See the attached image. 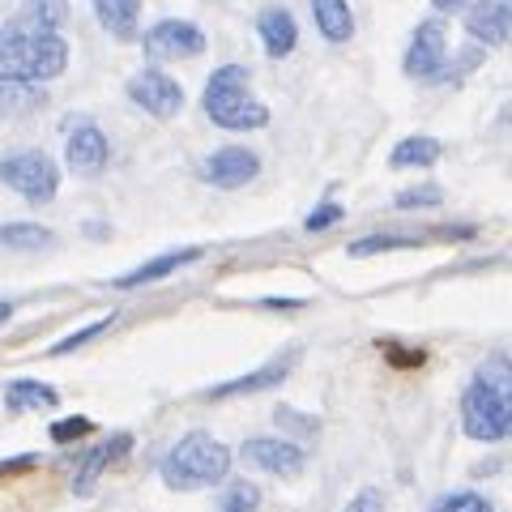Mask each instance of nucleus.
<instances>
[{
	"instance_id": "1",
	"label": "nucleus",
	"mask_w": 512,
	"mask_h": 512,
	"mask_svg": "<svg viewBox=\"0 0 512 512\" xmlns=\"http://www.w3.org/2000/svg\"><path fill=\"white\" fill-rule=\"evenodd\" d=\"M461 431L483 444L512 436V355H491L474 367L461 393Z\"/></svg>"
},
{
	"instance_id": "2",
	"label": "nucleus",
	"mask_w": 512,
	"mask_h": 512,
	"mask_svg": "<svg viewBox=\"0 0 512 512\" xmlns=\"http://www.w3.org/2000/svg\"><path fill=\"white\" fill-rule=\"evenodd\" d=\"M69 64L60 30H35L13 18L0 26V82H52Z\"/></svg>"
},
{
	"instance_id": "3",
	"label": "nucleus",
	"mask_w": 512,
	"mask_h": 512,
	"mask_svg": "<svg viewBox=\"0 0 512 512\" xmlns=\"http://www.w3.org/2000/svg\"><path fill=\"white\" fill-rule=\"evenodd\" d=\"M163 483L171 491H205V487H218L222 478L231 474V448L218 444L210 431H188L184 440L171 444V453L163 457Z\"/></svg>"
},
{
	"instance_id": "4",
	"label": "nucleus",
	"mask_w": 512,
	"mask_h": 512,
	"mask_svg": "<svg viewBox=\"0 0 512 512\" xmlns=\"http://www.w3.org/2000/svg\"><path fill=\"white\" fill-rule=\"evenodd\" d=\"M205 116L227 133H252V128L269 124V107L248 90V69L244 64H222V69L205 82Z\"/></svg>"
},
{
	"instance_id": "5",
	"label": "nucleus",
	"mask_w": 512,
	"mask_h": 512,
	"mask_svg": "<svg viewBox=\"0 0 512 512\" xmlns=\"http://www.w3.org/2000/svg\"><path fill=\"white\" fill-rule=\"evenodd\" d=\"M0 180H5L22 201L47 205L60 188V171L43 150H18L9 158H0Z\"/></svg>"
},
{
	"instance_id": "6",
	"label": "nucleus",
	"mask_w": 512,
	"mask_h": 512,
	"mask_svg": "<svg viewBox=\"0 0 512 512\" xmlns=\"http://www.w3.org/2000/svg\"><path fill=\"white\" fill-rule=\"evenodd\" d=\"M128 99L141 111H150L154 120H171L184 111V86L175 77H167L163 69H141L128 77Z\"/></svg>"
},
{
	"instance_id": "7",
	"label": "nucleus",
	"mask_w": 512,
	"mask_h": 512,
	"mask_svg": "<svg viewBox=\"0 0 512 512\" xmlns=\"http://www.w3.org/2000/svg\"><path fill=\"white\" fill-rule=\"evenodd\" d=\"M444 60H448V30L440 18H427L414 26V39L406 47V77L414 82H431V77L444 73Z\"/></svg>"
},
{
	"instance_id": "8",
	"label": "nucleus",
	"mask_w": 512,
	"mask_h": 512,
	"mask_svg": "<svg viewBox=\"0 0 512 512\" xmlns=\"http://www.w3.org/2000/svg\"><path fill=\"white\" fill-rule=\"evenodd\" d=\"M141 47H146L150 60H192V56L205 52V35H201V26L167 18V22H158V26L146 30Z\"/></svg>"
},
{
	"instance_id": "9",
	"label": "nucleus",
	"mask_w": 512,
	"mask_h": 512,
	"mask_svg": "<svg viewBox=\"0 0 512 512\" xmlns=\"http://www.w3.org/2000/svg\"><path fill=\"white\" fill-rule=\"evenodd\" d=\"M244 461L265 474H278V478H295L308 466V453L295 444V440H278V436H252L244 444Z\"/></svg>"
},
{
	"instance_id": "10",
	"label": "nucleus",
	"mask_w": 512,
	"mask_h": 512,
	"mask_svg": "<svg viewBox=\"0 0 512 512\" xmlns=\"http://www.w3.org/2000/svg\"><path fill=\"white\" fill-rule=\"evenodd\" d=\"M107 137H103V128L99 124H90V120H82V124H73L69 128V137H64V163H69V171H77V175H99L103 167H107Z\"/></svg>"
},
{
	"instance_id": "11",
	"label": "nucleus",
	"mask_w": 512,
	"mask_h": 512,
	"mask_svg": "<svg viewBox=\"0 0 512 512\" xmlns=\"http://www.w3.org/2000/svg\"><path fill=\"white\" fill-rule=\"evenodd\" d=\"M205 180H210L214 188H244V184H252L256 175H261V158H256L248 146H222V150H214L210 158H205Z\"/></svg>"
},
{
	"instance_id": "12",
	"label": "nucleus",
	"mask_w": 512,
	"mask_h": 512,
	"mask_svg": "<svg viewBox=\"0 0 512 512\" xmlns=\"http://www.w3.org/2000/svg\"><path fill=\"white\" fill-rule=\"evenodd\" d=\"M128 444H133V436H111V440H103V444H94L90 453L82 457V466L73 470V495H82V500H86V495H94L103 470H107L116 457L128 453Z\"/></svg>"
},
{
	"instance_id": "13",
	"label": "nucleus",
	"mask_w": 512,
	"mask_h": 512,
	"mask_svg": "<svg viewBox=\"0 0 512 512\" xmlns=\"http://www.w3.org/2000/svg\"><path fill=\"white\" fill-rule=\"evenodd\" d=\"M466 30L483 47H504V43H512V9L495 5V0H483V5H474V13L466 18Z\"/></svg>"
},
{
	"instance_id": "14",
	"label": "nucleus",
	"mask_w": 512,
	"mask_h": 512,
	"mask_svg": "<svg viewBox=\"0 0 512 512\" xmlns=\"http://www.w3.org/2000/svg\"><path fill=\"white\" fill-rule=\"evenodd\" d=\"M192 261H201V248H180V252H163V256H154V261H146V265H137V269H128V274H120L116 282V291H133V286H150V282H158V278H167V274H175V269H184V265H192Z\"/></svg>"
},
{
	"instance_id": "15",
	"label": "nucleus",
	"mask_w": 512,
	"mask_h": 512,
	"mask_svg": "<svg viewBox=\"0 0 512 512\" xmlns=\"http://www.w3.org/2000/svg\"><path fill=\"white\" fill-rule=\"evenodd\" d=\"M256 30H261V43H265V52L282 60V56H291L295 52V43H299V30H295V18L286 9H265L261 18H256Z\"/></svg>"
},
{
	"instance_id": "16",
	"label": "nucleus",
	"mask_w": 512,
	"mask_h": 512,
	"mask_svg": "<svg viewBox=\"0 0 512 512\" xmlns=\"http://www.w3.org/2000/svg\"><path fill=\"white\" fill-rule=\"evenodd\" d=\"M291 363H295V355H282L278 363H265V367H256V372H248V376L218 384V389H210V397H239V393L274 389V384H282V380H286V372H291Z\"/></svg>"
},
{
	"instance_id": "17",
	"label": "nucleus",
	"mask_w": 512,
	"mask_h": 512,
	"mask_svg": "<svg viewBox=\"0 0 512 512\" xmlns=\"http://www.w3.org/2000/svg\"><path fill=\"white\" fill-rule=\"evenodd\" d=\"M94 13L107 26V35H116L120 43L137 39V22H141V0H94Z\"/></svg>"
},
{
	"instance_id": "18",
	"label": "nucleus",
	"mask_w": 512,
	"mask_h": 512,
	"mask_svg": "<svg viewBox=\"0 0 512 512\" xmlns=\"http://www.w3.org/2000/svg\"><path fill=\"white\" fill-rule=\"evenodd\" d=\"M312 18L329 43H346L355 35V13H350L346 0H312Z\"/></svg>"
},
{
	"instance_id": "19",
	"label": "nucleus",
	"mask_w": 512,
	"mask_h": 512,
	"mask_svg": "<svg viewBox=\"0 0 512 512\" xmlns=\"http://www.w3.org/2000/svg\"><path fill=\"white\" fill-rule=\"evenodd\" d=\"M56 402H60V393L43 380H9L5 384V406L18 414L22 410H52Z\"/></svg>"
},
{
	"instance_id": "20",
	"label": "nucleus",
	"mask_w": 512,
	"mask_h": 512,
	"mask_svg": "<svg viewBox=\"0 0 512 512\" xmlns=\"http://www.w3.org/2000/svg\"><path fill=\"white\" fill-rule=\"evenodd\" d=\"M440 163V141L436 137H406L397 141L389 154V167L406 171V167H436Z\"/></svg>"
},
{
	"instance_id": "21",
	"label": "nucleus",
	"mask_w": 512,
	"mask_h": 512,
	"mask_svg": "<svg viewBox=\"0 0 512 512\" xmlns=\"http://www.w3.org/2000/svg\"><path fill=\"white\" fill-rule=\"evenodd\" d=\"M52 231L39 227V222H5L0 227V248H22V252H35V248H52Z\"/></svg>"
},
{
	"instance_id": "22",
	"label": "nucleus",
	"mask_w": 512,
	"mask_h": 512,
	"mask_svg": "<svg viewBox=\"0 0 512 512\" xmlns=\"http://www.w3.org/2000/svg\"><path fill=\"white\" fill-rule=\"evenodd\" d=\"M64 18H69V0H26L18 22L35 26V30H60Z\"/></svg>"
},
{
	"instance_id": "23",
	"label": "nucleus",
	"mask_w": 512,
	"mask_h": 512,
	"mask_svg": "<svg viewBox=\"0 0 512 512\" xmlns=\"http://www.w3.org/2000/svg\"><path fill=\"white\" fill-rule=\"evenodd\" d=\"M218 512H261V487L248 483V478H235V483L222 491Z\"/></svg>"
},
{
	"instance_id": "24",
	"label": "nucleus",
	"mask_w": 512,
	"mask_h": 512,
	"mask_svg": "<svg viewBox=\"0 0 512 512\" xmlns=\"http://www.w3.org/2000/svg\"><path fill=\"white\" fill-rule=\"evenodd\" d=\"M39 103L35 82H0V120L18 116V111H30Z\"/></svg>"
},
{
	"instance_id": "25",
	"label": "nucleus",
	"mask_w": 512,
	"mask_h": 512,
	"mask_svg": "<svg viewBox=\"0 0 512 512\" xmlns=\"http://www.w3.org/2000/svg\"><path fill=\"white\" fill-rule=\"evenodd\" d=\"M419 239H406V235H367L350 244V256H376V252H393V248H414Z\"/></svg>"
},
{
	"instance_id": "26",
	"label": "nucleus",
	"mask_w": 512,
	"mask_h": 512,
	"mask_svg": "<svg viewBox=\"0 0 512 512\" xmlns=\"http://www.w3.org/2000/svg\"><path fill=\"white\" fill-rule=\"evenodd\" d=\"M431 512H495V508L478 491H453V495H444V500L431 508Z\"/></svg>"
},
{
	"instance_id": "27",
	"label": "nucleus",
	"mask_w": 512,
	"mask_h": 512,
	"mask_svg": "<svg viewBox=\"0 0 512 512\" xmlns=\"http://www.w3.org/2000/svg\"><path fill=\"white\" fill-rule=\"evenodd\" d=\"M444 201V192L436 184H423V188H406V192H397L393 205L397 210H427V205H440Z\"/></svg>"
},
{
	"instance_id": "28",
	"label": "nucleus",
	"mask_w": 512,
	"mask_h": 512,
	"mask_svg": "<svg viewBox=\"0 0 512 512\" xmlns=\"http://www.w3.org/2000/svg\"><path fill=\"white\" fill-rule=\"evenodd\" d=\"M111 320H116V316H103V320H94V325H86V329L69 333V338H64V342H56V346H52V355H69V350L86 346L90 338H99V333H107V329H111Z\"/></svg>"
},
{
	"instance_id": "29",
	"label": "nucleus",
	"mask_w": 512,
	"mask_h": 512,
	"mask_svg": "<svg viewBox=\"0 0 512 512\" xmlns=\"http://www.w3.org/2000/svg\"><path fill=\"white\" fill-rule=\"evenodd\" d=\"M274 423L286 427V431H299V436H316L320 431V419H308V414H295L291 406H278L274 410Z\"/></svg>"
},
{
	"instance_id": "30",
	"label": "nucleus",
	"mask_w": 512,
	"mask_h": 512,
	"mask_svg": "<svg viewBox=\"0 0 512 512\" xmlns=\"http://www.w3.org/2000/svg\"><path fill=\"white\" fill-rule=\"evenodd\" d=\"M90 431V419H60V423H52V440L56 444H64V440H82Z\"/></svg>"
},
{
	"instance_id": "31",
	"label": "nucleus",
	"mask_w": 512,
	"mask_h": 512,
	"mask_svg": "<svg viewBox=\"0 0 512 512\" xmlns=\"http://www.w3.org/2000/svg\"><path fill=\"white\" fill-rule=\"evenodd\" d=\"M333 222H342V205L325 201L320 210H312V214H308V231H325V227H333Z\"/></svg>"
},
{
	"instance_id": "32",
	"label": "nucleus",
	"mask_w": 512,
	"mask_h": 512,
	"mask_svg": "<svg viewBox=\"0 0 512 512\" xmlns=\"http://www.w3.org/2000/svg\"><path fill=\"white\" fill-rule=\"evenodd\" d=\"M346 512H384V495H380L376 487H363L355 500L346 504Z\"/></svg>"
},
{
	"instance_id": "33",
	"label": "nucleus",
	"mask_w": 512,
	"mask_h": 512,
	"mask_svg": "<svg viewBox=\"0 0 512 512\" xmlns=\"http://www.w3.org/2000/svg\"><path fill=\"white\" fill-rule=\"evenodd\" d=\"M440 13H461V9H474V5H483V0H431Z\"/></svg>"
},
{
	"instance_id": "34",
	"label": "nucleus",
	"mask_w": 512,
	"mask_h": 512,
	"mask_svg": "<svg viewBox=\"0 0 512 512\" xmlns=\"http://www.w3.org/2000/svg\"><path fill=\"white\" fill-rule=\"evenodd\" d=\"M9 316H13V303H0V325H5Z\"/></svg>"
}]
</instances>
